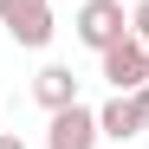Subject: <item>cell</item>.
<instances>
[{
	"label": "cell",
	"mask_w": 149,
	"mask_h": 149,
	"mask_svg": "<svg viewBox=\"0 0 149 149\" xmlns=\"http://www.w3.org/2000/svg\"><path fill=\"white\" fill-rule=\"evenodd\" d=\"M71 33H78V45H91V52H110V45L130 33V13H123L117 0H84L78 19H71Z\"/></svg>",
	"instance_id": "6da1fadb"
},
{
	"label": "cell",
	"mask_w": 149,
	"mask_h": 149,
	"mask_svg": "<svg viewBox=\"0 0 149 149\" xmlns=\"http://www.w3.org/2000/svg\"><path fill=\"white\" fill-rule=\"evenodd\" d=\"M0 26L13 33V45H52V33H58V19H52V7L45 0H0Z\"/></svg>",
	"instance_id": "7a4b0ae2"
},
{
	"label": "cell",
	"mask_w": 149,
	"mask_h": 149,
	"mask_svg": "<svg viewBox=\"0 0 149 149\" xmlns=\"http://www.w3.org/2000/svg\"><path fill=\"white\" fill-rule=\"evenodd\" d=\"M97 58H104V84L110 91H143L149 84V45L136 33H123L110 52H97Z\"/></svg>",
	"instance_id": "3957f363"
},
{
	"label": "cell",
	"mask_w": 149,
	"mask_h": 149,
	"mask_svg": "<svg viewBox=\"0 0 149 149\" xmlns=\"http://www.w3.org/2000/svg\"><path fill=\"white\" fill-rule=\"evenodd\" d=\"M97 110H84V104H65V110H52V130H45V149H97Z\"/></svg>",
	"instance_id": "277c9868"
},
{
	"label": "cell",
	"mask_w": 149,
	"mask_h": 149,
	"mask_svg": "<svg viewBox=\"0 0 149 149\" xmlns=\"http://www.w3.org/2000/svg\"><path fill=\"white\" fill-rule=\"evenodd\" d=\"M97 130H104L110 143H130V136H143L149 130V117H143V104H136V91H117L104 110H97Z\"/></svg>",
	"instance_id": "5b68a950"
},
{
	"label": "cell",
	"mask_w": 149,
	"mask_h": 149,
	"mask_svg": "<svg viewBox=\"0 0 149 149\" xmlns=\"http://www.w3.org/2000/svg\"><path fill=\"white\" fill-rule=\"evenodd\" d=\"M33 97L45 110H65V104H78V78H71V65H45L39 78H33Z\"/></svg>",
	"instance_id": "8992f818"
},
{
	"label": "cell",
	"mask_w": 149,
	"mask_h": 149,
	"mask_svg": "<svg viewBox=\"0 0 149 149\" xmlns=\"http://www.w3.org/2000/svg\"><path fill=\"white\" fill-rule=\"evenodd\" d=\"M130 33L149 45V0H136V13H130Z\"/></svg>",
	"instance_id": "52a82bcc"
},
{
	"label": "cell",
	"mask_w": 149,
	"mask_h": 149,
	"mask_svg": "<svg viewBox=\"0 0 149 149\" xmlns=\"http://www.w3.org/2000/svg\"><path fill=\"white\" fill-rule=\"evenodd\" d=\"M0 149H26V143H19V136H7V130H0Z\"/></svg>",
	"instance_id": "ba28073f"
},
{
	"label": "cell",
	"mask_w": 149,
	"mask_h": 149,
	"mask_svg": "<svg viewBox=\"0 0 149 149\" xmlns=\"http://www.w3.org/2000/svg\"><path fill=\"white\" fill-rule=\"evenodd\" d=\"M136 104H143V117H149V84H143V91H136Z\"/></svg>",
	"instance_id": "9c48e42d"
}]
</instances>
